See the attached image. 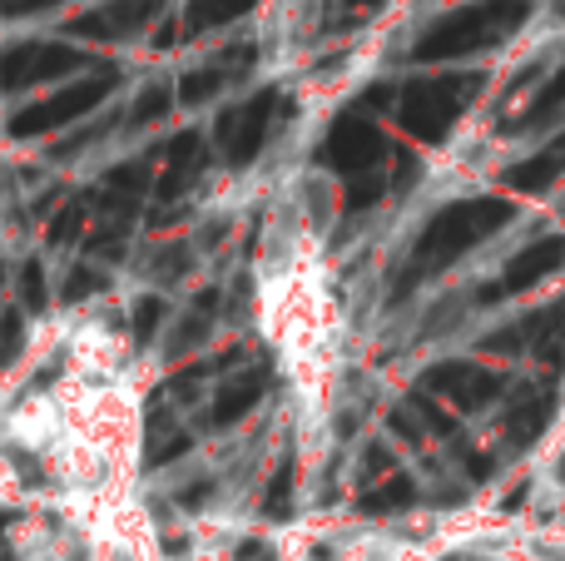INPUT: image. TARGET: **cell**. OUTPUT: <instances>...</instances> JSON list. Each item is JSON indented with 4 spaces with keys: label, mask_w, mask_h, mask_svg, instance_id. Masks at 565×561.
<instances>
[{
    "label": "cell",
    "mask_w": 565,
    "mask_h": 561,
    "mask_svg": "<svg viewBox=\"0 0 565 561\" xmlns=\"http://www.w3.org/2000/svg\"><path fill=\"white\" fill-rule=\"evenodd\" d=\"M427 383L437 388V393L457 398L461 407H481L501 393V378L491 373V368H477V363H441L427 373Z\"/></svg>",
    "instance_id": "3"
},
{
    "label": "cell",
    "mask_w": 565,
    "mask_h": 561,
    "mask_svg": "<svg viewBox=\"0 0 565 561\" xmlns=\"http://www.w3.org/2000/svg\"><path fill=\"white\" fill-rule=\"evenodd\" d=\"M556 268H565V239L561 234H551V239H536L531 248H521L516 258L507 264V274H501V284L497 288H487V304L491 298H507V294H521V288H531V284H541V278H551Z\"/></svg>",
    "instance_id": "2"
},
{
    "label": "cell",
    "mask_w": 565,
    "mask_h": 561,
    "mask_svg": "<svg viewBox=\"0 0 565 561\" xmlns=\"http://www.w3.org/2000/svg\"><path fill=\"white\" fill-rule=\"evenodd\" d=\"M467 99H471V80L467 85H457V89H437V95H427V99H412L407 105V125L417 129L422 139H441L451 125H457V115L467 109Z\"/></svg>",
    "instance_id": "4"
},
{
    "label": "cell",
    "mask_w": 565,
    "mask_h": 561,
    "mask_svg": "<svg viewBox=\"0 0 565 561\" xmlns=\"http://www.w3.org/2000/svg\"><path fill=\"white\" fill-rule=\"evenodd\" d=\"M507 219H511L507 199H467V204H457V209H441L427 224V234H422L417 258L441 268V264H451V258H461L467 248H477L481 239H491Z\"/></svg>",
    "instance_id": "1"
},
{
    "label": "cell",
    "mask_w": 565,
    "mask_h": 561,
    "mask_svg": "<svg viewBox=\"0 0 565 561\" xmlns=\"http://www.w3.org/2000/svg\"><path fill=\"white\" fill-rule=\"evenodd\" d=\"M546 423H551V398L546 393L516 403V407H511V443H531V437H536Z\"/></svg>",
    "instance_id": "6"
},
{
    "label": "cell",
    "mask_w": 565,
    "mask_h": 561,
    "mask_svg": "<svg viewBox=\"0 0 565 561\" xmlns=\"http://www.w3.org/2000/svg\"><path fill=\"white\" fill-rule=\"evenodd\" d=\"M561 174H565V135H556L546 149H536L531 159H521V165L507 174V184L516 189V194H541V189H551Z\"/></svg>",
    "instance_id": "5"
},
{
    "label": "cell",
    "mask_w": 565,
    "mask_h": 561,
    "mask_svg": "<svg viewBox=\"0 0 565 561\" xmlns=\"http://www.w3.org/2000/svg\"><path fill=\"white\" fill-rule=\"evenodd\" d=\"M561 105H565V70H561V75H556V80H551V85H546V89H541V95H536V99H531V119L551 115V109H561Z\"/></svg>",
    "instance_id": "7"
}]
</instances>
